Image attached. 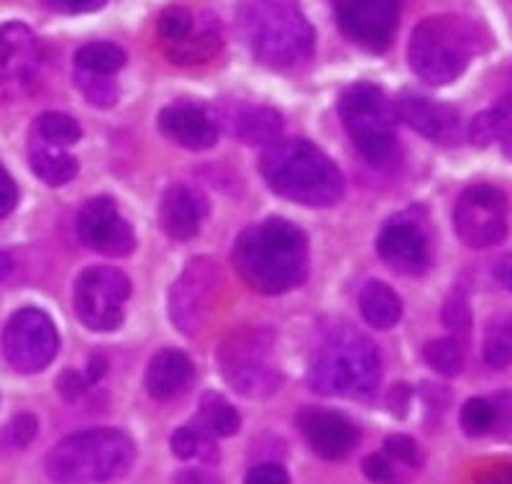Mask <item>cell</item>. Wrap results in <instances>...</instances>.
<instances>
[{
    "mask_svg": "<svg viewBox=\"0 0 512 484\" xmlns=\"http://www.w3.org/2000/svg\"><path fill=\"white\" fill-rule=\"evenodd\" d=\"M269 351H272V336L262 328L233 331L218 351V362L228 387L249 400H264L280 390L282 374L269 364Z\"/></svg>",
    "mask_w": 512,
    "mask_h": 484,
    "instance_id": "ba28073f",
    "label": "cell"
},
{
    "mask_svg": "<svg viewBox=\"0 0 512 484\" xmlns=\"http://www.w3.org/2000/svg\"><path fill=\"white\" fill-rule=\"evenodd\" d=\"M131 295V282L113 267L82 269L72 290L75 313L95 333L116 331L123 323V305Z\"/></svg>",
    "mask_w": 512,
    "mask_h": 484,
    "instance_id": "9c48e42d",
    "label": "cell"
},
{
    "mask_svg": "<svg viewBox=\"0 0 512 484\" xmlns=\"http://www.w3.org/2000/svg\"><path fill=\"white\" fill-rule=\"evenodd\" d=\"M482 49V26L472 18L446 13L425 18L415 26L408 59L415 77L428 85H448L464 75Z\"/></svg>",
    "mask_w": 512,
    "mask_h": 484,
    "instance_id": "3957f363",
    "label": "cell"
},
{
    "mask_svg": "<svg viewBox=\"0 0 512 484\" xmlns=\"http://www.w3.org/2000/svg\"><path fill=\"white\" fill-rule=\"evenodd\" d=\"M77 239L105 257H128L136 239L111 198H93L77 213Z\"/></svg>",
    "mask_w": 512,
    "mask_h": 484,
    "instance_id": "5bb4252c",
    "label": "cell"
},
{
    "mask_svg": "<svg viewBox=\"0 0 512 484\" xmlns=\"http://www.w3.org/2000/svg\"><path fill=\"white\" fill-rule=\"evenodd\" d=\"M244 484H290V474L280 464H259V467L249 469Z\"/></svg>",
    "mask_w": 512,
    "mask_h": 484,
    "instance_id": "ab89813d",
    "label": "cell"
},
{
    "mask_svg": "<svg viewBox=\"0 0 512 484\" xmlns=\"http://www.w3.org/2000/svg\"><path fill=\"white\" fill-rule=\"evenodd\" d=\"M484 362L492 369H505L512 364V313L497 315L484 333Z\"/></svg>",
    "mask_w": 512,
    "mask_h": 484,
    "instance_id": "f1b7e54d",
    "label": "cell"
},
{
    "mask_svg": "<svg viewBox=\"0 0 512 484\" xmlns=\"http://www.w3.org/2000/svg\"><path fill=\"white\" fill-rule=\"evenodd\" d=\"M233 264L256 292L282 295L308 277V236L285 218H269L236 239Z\"/></svg>",
    "mask_w": 512,
    "mask_h": 484,
    "instance_id": "6da1fadb",
    "label": "cell"
},
{
    "mask_svg": "<svg viewBox=\"0 0 512 484\" xmlns=\"http://www.w3.org/2000/svg\"><path fill=\"white\" fill-rule=\"evenodd\" d=\"M239 29L251 54L269 67H295L313 54V26L295 0H251L241 8Z\"/></svg>",
    "mask_w": 512,
    "mask_h": 484,
    "instance_id": "277c9868",
    "label": "cell"
},
{
    "mask_svg": "<svg viewBox=\"0 0 512 484\" xmlns=\"http://www.w3.org/2000/svg\"><path fill=\"white\" fill-rule=\"evenodd\" d=\"M195 26V18L187 8L172 6L159 16V36H162L167 44H175V41H182Z\"/></svg>",
    "mask_w": 512,
    "mask_h": 484,
    "instance_id": "e575fe53",
    "label": "cell"
},
{
    "mask_svg": "<svg viewBox=\"0 0 512 484\" xmlns=\"http://www.w3.org/2000/svg\"><path fill=\"white\" fill-rule=\"evenodd\" d=\"M384 454L390 456V459L400 461V464H408L413 469H418L423 464V451H420V446L410 436H400V433L384 441Z\"/></svg>",
    "mask_w": 512,
    "mask_h": 484,
    "instance_id": "d590c367",
    "label": "cell"
},
{
    "mask_svg": "<svg viewBox=\"0 0 512 484\" xmlns=\"http://www.w3.org/2000/svg\"><path fill=\"white\" fill-rule=\"evenodd\" d=\"M13 272V259L11 254H6V251H0V282L6 280L8 275Z\"/></svg>",
    "mask_w": 512,
    "mask_h": 484,
    "instance_id": "681fc988",
    "label": "cell"
},
{
    "mask_svg": "<svg viewBox=\"0 0 512 484\" xmlns=\"http://www.w3.org/2000/svg\"><path fill=\"white\" fill-rule=\"evenodd\" d=\"M200 420L213 438H228L241 428L239 410L233 408L221 392H205L200 397Z\"/></svg>",
    "mask_w": 512,
    "mask_h": 484,
    "instance_id": "484cf974",
    "label": "cell"
},
{
    "mask_svg": "<svg viewBox=\"0 0 512 484\" xmlns=\"http://www.w3.org/2000/svg\"><path fill=\"white\" fill-rule=\"evenodd\" d=\"M495 277L505 290L512 292V254H505V257L495 264Z\"/></svg>",
    "mask_w": 512,
    "mask_h": 484,
    "instance_id": "bcb514c9",
    "label": "cell"
},
{
    "mask_svg": "<svg viewBox=\"0 0 512 484\" xmlns=\"http://www.w3.org/2000/svg\"><path fill=\"white\" fill-rule=\"evenodd\" d=\"M297 426L305 441L320 459L338 461L354 451L359 431L346 415L328 408H303L297 415Z\"/></svg>",
    "mask_w": 512,
    "mask_h": 484,
    "instance_id": "9a60e30c",
    "label": "cell"
},
{
    "mask_svg": "<svg viewBox=\"0 0 512 484\" xmlns=\"http://www.w3.org/2000/svg\"><path fill=\"white\" fill-rule=\"evenodd\" d=\"M59 392H62L64 400H77V397L85 392V380H82L77 372L67 369V372L59 377Z\"/></svg>",
    "mask_w": 512,
    "mask_h": 484,
    "instance_id": "ee69618b",
    "label": "cell"
},
{
    "mask_svg": "<svg viewBox=\"0 0 512 484\" xmlns=\"http://www.w3.org/2000/svg\"><path fill=\"white\" fill-rule=\"evenodd\" d=\"M338 29L369 52L390 47L400 18L397 0H333Z\"/></svg>",
    "mask_w": 512,
    "mask_h": 484,
    "instance_id": "4fadbf2b",
    "label": "cell"
},
{
    "mask_svg": "<svg viewBox=\"0 0 512 484\" xmlns=\"http://www.w3.org/2000/svg\"><path fill=\"white\" fill-rule=\"evenodd\" d=\"M80 136V123L72 116H64V113H41V116L36 118V141L67 149V146L77 144Z\"/></svg>",
    "mask_w": 512,
    "mask_h": 484,
    "instance_id": "4dcf8cb0",
    "label": "cell"
},
{
    "mask_svg": "<svg viewBox=\"0 0 512 484\" xmlns=\"http://www.w3.org/2000/svg\"><path fill=\"white\" fill-rule=\"evenodd\" d=\"M169 449L180 459L218 461V449L213 446V436L205 428L182 426L169 436Z\"/></svg>",
    "mask_w": 512,
    "mask_h": 484,
    "instance_id": "f546056e",
    "label": "cell"
},
{
    "mask_svg": "<svg viewBox=\"0 0 512 484\" xmlns=\"http://www.w3.org/2000/svg\"><path fill=\"white\" fill-rule=\"evenodd\" d=\"M16 203H18L16 185H13L11 175H8V172L3 170V164H0V218L11 216Z\"/></svg>",
    "mask_w": 512,
    "mask_h": 484,
    "instance_id": "60d3db41",
    "label": "cell"
},
{
    "mask_svg": "<svg viewBox=\"0 0 512 484\" xmlns=\"http://www.w3.org/2000/svg\"><path fill=\"white\" fill-rule=\"evenodd\" d=\"M395 113L402 123H408L410 129L436 144L454 146L461 139V116L451 105L436 103L423 95L402 93L395 103Z\"/></svg>",
    "mask_w": 512,
    "mask_h": 484,
    "instance_id": "e0dca14e",
    "label": "cell"
},
{
    "mask_svg": "<svg viewBox=\"0 0 512 484\" xmlns=\"http://www.w3.org/2000/svg\"><path fill=\"white\" fill-rule=\"evenodd\" d=\"M262 175L274 193L310 208H331L344 198V175L328 154L305 139L274 141L262 154Z\"/></svg>",
    "mask_w": 512,
    "mask_h": 484,
    "instance_id": "7a4b0ae2",
    "label": "cell"
},
{
    "mask_svg": "<svg viewBox=\"0 0 512 484\" xmlns=\"http://www.w3.org/2000/svg\"><path fill=\"white\" fill-rule=\"evenodd\" d=\"M218 49H221V36H218L213 29H203L195 36H192L190 31L182 41L167 44L169 59H175V62H180V65H198V62L216 57Z\"/></svg>",
    "mask_w": 512,
    "mask_h": 484,
    "instance_id": "83f0119b",
    "label": "cell"
},
{
    "mask_svg": "<svg viewBox=\"0 0 512 484\" xmlns=\"http://www.w3.org/2000/svg\"><path fill=\"white\" fill-rule=\"evenodd\" d=\"M29 162L31 170L39 175V180H44L52 187L67 185V182L77 177V159L72 154H67V149L49 146L44 141H36L31 146Z\"/></svg>",
    "mask_w": 512,
    "mask_h": 484,
    "instance_id": "cb8c5ba5",
    "label": "cell"
},
{
    "mask_svg": "<svg viewBox=\"0 0 512 484\" xmlns=\"http://www.w3.org/2000/svg\"><path fill=\"white\" fill-rule=\"evenodd\" d=\"M359 310L369 326L377 331H387L402 318V300L390 285L372 280L361 290Z\"/></svg>",
    "mask_w": 512,
    "mask_h": 484,
    "instance_id": "603a6c76",
    "label": "cell"
},
{
    "mask_svg": "<svg viewBox=\"0 0 512 484\" xmlns=\"http://www.w3.org/2000/svg\"><path fill=\"white\" fill-rule=\"evenodd\" d=\"M44 3L62 13H90L103 8L108 0H44Z\"/></svg>",
    "mask_w": 512,
    "mask_h": 484,
    "instance_id": "7bdbcfd3",
    "label": "cell"
},
{
    "mask_svg": "<svg viewBox=\"0 0 512 484\" xmlns=\"http://www.w3.org/2000/svg\"><path fill=\"white\" fill-rule=\"evenodd\" d=\"M443 321L451 328H466L472 321V313H469V303H466L464 292H454L451 298L446 300V308H443Z\"/></svg>",
    "mask_w": 512,
    "mask_h": 484,
    "instance_id": "74e56055",
    "label": "cell"
},
{
    "mask_svg": "<svg viewBox=\"0 0 512 484\" xmlns=\"http://www.w3.org/2000/svg\"><path fill=\"white\" fill-rule=\"evenodd\" d=\"M377 254L384 259V264H390L402 275H420L431 262L428 236L423 234L418 223L408 221V218H395V221L384 223L377 236Z\"/></svg>",
    "mask_w": 512,
    "mask_h": 484,
    "instance_id": "2e32d148",
    "label": "cell"
},
{
    "mask_svg": "<svg viewBox=\"0 0 512 484\" xmlns=\"http://www.w3.org/2000/svg\"><path fill=\"white\" fill-rule=\"evenodd\" d=\"M469 141L477 149H487L489 144H500L502 154L512 159V113H505L502 108L479 113L469 126Z\"/></svg>",
    "mask_w": 512,
    "mask_h": 484,
    "instance_id": "d4e9b609",
    "label": "cell"
},
{
    "mask_svg": "<svg viewBox=\"0 0 512 484\" xmlns=\"http://www.w3.org/2000/svg\"><path fill=\"white\" fill-rule=\"evenodd\" d=\"M338 113L364 159L384 164L395 154L397 146V113L390 98L372 85L356 82L344 90L338 100Z\"/></svg>",
    "mask_w": 512,
    "mask_h": 484,
    "instance_id": "52a82bcc",
    "label": "cell"
},
{
    "mask_svg": "<svg viewBox=\"0 0 512 484\" xmlns=\"http://www.w3.org/2000/svg\"><path fill=\"white\" fill-rule=\"evenodd\" d=\"M495 423L497 410L492 408V403L484 400V397H472V400H466L464 408H461L459 426L469 438L484 436V433L495 428Z\"/></svg>",
    "mask_w": 512,
    "mask_h": 484,
    "instance_id": "d6a6232c",
    "label": "cell"
},
{
    "mask_svg": "<svg viewBox=\"0 0 512 484\" xmlns=\"http://www.w3.org/2000/svg\"><path fill=\"white\" fill-rule=\"evenodd\" d=\"M159 129L164 131V136H169V139L190 149V152L210 149L218 139L216 118L210 116L203 105L195 103L167 105L159 113Z\"/></svg>",
    "mask_w": 512,
    "mask_h": 484,
    "instance_id": "ac0fdd59",
    "label": "cell"
},
{
    "mask_svg": "<svg viewBox=\"0 0 512 484\" xmlns=\"http://www.w3.org/2000/svg\"><path fill=\"white\" fill-rule=\"evenodd\" d=\"M39 65V44L21 21L0 26V82L26 80Z\"/></svg>",
    "mask_w": 512,
    "mask_h": 484,
    "instance_id": "d6986e66",
    "label": "cell"
},
{
    "mask_svg": "<svg viewBox=\"0 0 512 484\" xmlns=\"http://www.w3.org/2000/svg\"><path fill=\"white\" fill-rule=\"evenodd\" d=\"M364 474H367L374 484H397L395 467H392V461L384 454H369L367 459H364Z\"/></svg>",
    "mask_w": 512,
    "mask_h": 484,
    "instance_id": "8d00e7d4",
    "label": "cell"
},
{
    "mask_svg": "<svg viewBox=\"0 0 512 484\" xmlns=\"http://www.w3.org/2000/svg\"><path fill=\"white\" fill-rule=\"evenodd\" d=\"M105 369H108V364H105L103 356H95L93 362L88 364V382H98L105 374Z\"/></svg>",
    "mask_w": 512,
    "mask_h": 484,
    "instance_id": "7dc6e473",
    "label": "cell"
},
{
    "mask_svg": "<svg viewBox=\"0 0 512 484\" xmlns=\"http://www.w3.org/2000/svg\"><path fill=\"white\" fill-rule=\"evenodd\" d=\"M3 351L16 372L34 374L54 362L59 333L52 318L39 308H21L3 331Z\"/></svg>",
    "mask_w": 512,
    "mask_h": 484,
    "instance_id": "30bf717a",
    "label": "cell"
},
{
    "mask_svg": "<svg viewBox=\"0 0 512 484\" xmlns=\"http://www.w3.org/2000/svg\"><path fill=\"white\" fill-rule=\"evenodd\" d=\"M203 200L198 193H192L187 185L167 187L159 208V223H162L164 234L175 241H187L200 231L203 221Z\"/></svg>",
    "mask_w": 512,
    "mask_h": 484,
    "instance_id": "ffe728a7",
    "label": "cell"
},
{
    "mask_svg": "<svg viewBox=\"0 0 512 484\" xmlns=\"http://www.w3.org/2000/svg\"><path fill=\"white\" fill-rule=\"evenodd\" d=\"M456 236L469 249H489L507 236V198L492 185L466 187L456 200Z\"/></svg>",
    "mask_w": 512,
    "mask_h": 484,
    "instance_id": "8fae6325",
    "label": "cell"
},
{
    "mask_svg": "<svg viewBox=\"0 0 512 484\" xmlns=\"http://www.w3.org/2000/svg\"><path fill=\"white\" fill-rule=\"evenodd\" d=\"M484 484H512V467L497 469V472L492 474Z\"/></svg>",
    "mask_w": 512,
    "mask_h": 484,
    "instance_id": "c3c4849f",
    "label": "cell"
},
{
    "mask_svg": "<svg viewBox=\"0 0 512 484\" xmlns=\"http://www.w3.org/2000/svg\"><path fill=\"white\" fill-rule=\"evenodd\" d=\"M134 441L116 428H93L62 438L47 456V474L57 484L111 482L131 469Z\"/></svg>",
    "mask_w": 512,
    "mask_h": 484,
    "instance_id": "8992f818",
    "label": "cell"
},
{
    "mask_svg": "<svg viewBox=\"0 0 512 484\" xmlns=\"http://www.w3.org/2000/svg\"><path fill=\"white\" fill-rule=\"evenodd\" d=\"M233 134L249 146H269L280 139L282 116L269 105H241L231 118Z\"/></svg>",
    "mask_w": 512,
    "mask_h": 484,
    "instance_id": "7402d4cb",
    "label": "cell"
},
{
    "mask_svg": "<svg viewBox=\"0 0 512 484\" xmlns=\"http://www.w3.org/2000/svg\"><path fill=\"white\" fill-rule=\"evenodd\" d=\"M410 400H413V390H410L405 382H400V385L392 387L390 395H387V408H390L392 415H397V418H405L410 410Z\"/></svg>",
    "mask_w": 512,
    "mask_h": 484,
    "instance_id": "b9f144b4",
    "label": "cell"
},
{
    "mask_svg": "<svg viewBox=\"0 0 512 484\" xmlns=\"http://www.w3.org/2000/svg\"><path fill=\"white\" fill-rule=\"evenodd\" d=\"M175 484H221L213 474L203 472V469H185V472L177 474Z\"/></svg>",
    "mask_w": 512,
    "mask_h": 484,
    "instance_id": "f6af8a7d",
    "label": "cell"
},
{
    "mask_svg": "<svg viewBox=\"0 0 512 484\" xmlns=\"http://www.w3.org/2000/svg\"><path fill=\"white\" fill-rule=\"evenodd\" d=\"M77 70L95 72V75H116L123 65H126V52L111 41H93L77 49L75 54Z\"/></svg>",
    "mask_w": 512,
    "mask_h": 484,
    "instance_id": "4316f807",
    "label": "cell"
},
{
    "mask_svg": "<svg viewBox=\"0 0 512 484\" xmlns=\"http://www.w3.org/2000/svg\"><path fill=\"white\" fill-rule=\"evenodd\" d=\"M190 356L180 349H162L146 367V390L154 400H169L180 395L192 380Z\"/></svg>",
    "mask_w": 512,
    "mask_h": 484,
    "instance_id": "44dd1931",
    "label": "cell"
},
{
    "mask_svg": "<svg viewBox=\"0 0 512 484\" xmlns=\"http://www.w3.org/2000/svg\"><path fill=\"white\" fill-rule=\"evenodd\" d=\"M423 359L443 377H456L464 367V351L454 339H431L423 346Z\"/></svg>",
    "mask_w": 512,
    "mask_h": 484,
    "instance_id": "1f68e13d",
    "label": "cell"
},
{
    "mask_svg": "<svg viewBox=\"0 0 512 484\" xmlns=\"http://www.w3.org/2000/svg\"><path fill=\"white\" fill-rule=\"evenodd\" d=\"M75 80L77 88L82 90V95H85L93 105H98V108H111L118 100V90L116 85H111L108 75H95V72L77 70Z\"/></svg>",
    "mask_w": 512,
    "mask_h": 484,
    "instance_id": "836d02e7",
    "label": "cell"
},
{
    "mask_svg": "<svg viewBox=\"0 0 512 484\" xmlns=\"http://www.w3.org/2000/svg\"><path fill=\"white\" fill-rule=\"evenodd\" d=\"M382 380V362L372 339L354 328H336L318 346L310 364V387L320 395L364 400Z\"/></svg>",
    "mask_w": 512,
    "mask_h": 484,
    "instance_id": "5b68a950",
    "label": "cell"
},
{
    "mask_svg": "<svg viewBox=\"0 0 512 484\" xmlns=\"http://www.w3.org/2000/svg\"><path fill=\"white\" fill-rule=\"evenodd\" d=\"M36 428H39V423H36L34 415L18 413L11 420V426H8V436H11L13 446H29L36 438Z\"/></svg>",
    "mask_w": 512,
    "mask_h": 484,
    "instance_id": "f35d334b",
    "label": "cell"
},
{
    "mask_svg": "<svg viewBox=\"0 0 512 484\" xmlns=\"http://www.w3.org/2000/svg\"><path fill=\"white\" fill-rule=\"evenodd\" d=\"M218 267L210 259H192L169 292V318L185 336L198 333L208 321L218 292Z\"/></svg>",
    "mask_w": 512,
    "mask_h": 484,
    "instance_id": "7c38bea8",
    "label": "cell"
}]
</instances>
